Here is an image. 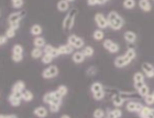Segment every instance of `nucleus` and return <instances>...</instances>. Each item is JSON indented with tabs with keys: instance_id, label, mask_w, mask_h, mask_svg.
<instances>
[{
	"instance_id": "obj_1",
	"label": "nucleus",
	"mask_w": 154,
	"mask_h": 118,
	"mask_svg": "<svg viewBox=\"0 0 154 118\" xmlns=\"http://www.w3.org/2000/svg\"><path fill=\"white\" fill-rule=\"evenodd\" d=\"M107 19H108L109 27L112 30H116V31L120 30L122 27L125 26V20L117 11H110L107 16Z\"/></svg>"
},
{
	"instance_id": "obj_2",
	"label": "nucleus",
	"mask_w": 154,
	"mask_h": 118,
	"mask_svg": "<svg viewBox=\"0 0 154 118\" xmlns=\"http://www.w3.org/2000/svg\"><path fill=\"white\" fill-rule=\"evenodd\" d=\"M77 9L76 8H72L69 11L67 12L66 17L64 18L63 20V23H62V27H63V29L65 31H67V30H71L73 27H74V23H75V20H76V17H77Z\"/></svg>"
},
{
	"instance_id": "obj_3",
	"label": "nucleus",
	"mask_w": 154,
	"mask_h": 118,
	"mask_svg": "<svg viewBox=\"0 0 154 118\" xmlns=\"http://www.w3.org/2000/svg\"><path fill=\"white\" fill-rule=\"evenodd\" d=\"M58 75V67L56 65H50L42 72V77L45 80H51Z\"/></svg>"
},
{
	"instance_id": "obj_4",
	"label": "nucleus",
	"mask_w": 154,
	"mask_h": 118,
	"mask_svg": "<svg viewBox=\"0 0 154 118\" xmlns=\"http://www.w3.org/2000/svg\"><path fill=\"white\" fill-rule=\"evenodd\" d=\"M67 43L72 44L75 49H78V50H80V49H83L84 46H85V41L76 34L69 35L67 39Z\"/></svg>"
},
{
	"instance_id": "obj_5",
	"label": "nucleus",
	"mask_w": 154,
	"mask_h": 118,
	"mask_svg": "<svg viewBox=\"0 0 154 118\" xmlns=\"http://www.w3.org/2000/svg\"><path fill=\"white\" fill-rule=\"evenodd\" d=\"M22 95L23 92H11L10 96L8 97V100H9V104L13 107H18L21 104V100H22Z\"/></svg>"
},
{
	"instance_id": "obj_6",
	"label": "nucleus",
	"mask_w": 154,
	"mask_h": 118,
	"mask_svg": "<svg viewBox=\"0 0 154 118\" xmlns=\"http://www.w3.org/2000/svg\"><path fill=\"white\" fill-rule=\"evenodd\" d=\"M94 19H95V22H96L97 27L99 28V29H106L109 27V23H108V19H107L106 17L103 16V13H96L95 17H94Z\"/></svg>"
},
{
	"instance_id": "obj_7",
	"label": "nucleus",
	"mask_w": 154,
	"mask_h": 118,
	"mask_svg": "<svg viewBox=\"0 0 154 118\" xmlns=\"http://www.w3.org/2000/svg\"><path fill=\"white\" fill-rule=\"evenodd\" d=\"M26 16V11L21 10V11H16V12L10 13L8 17V23L12 22H20L22 19H24V17Z\"/></svg>"
},
{
	"instance_id": "obj_8",
	"label": "nucleus",
	"mask_w": 154,
	"mask_h": 118,
	"mask_svg": "<svg viewBox=\"0 0 154 118\" xmlns=\"http://www.w3.org/2000/svg\"><path fill=\"white\" fill-rule=\"evenodd\" d=\"M103 44V48L106 49L109 53H117V52L120 50V48H119V44L115 43V42H113L112 40H110V39H107V40H105Z\"/></svg>"
},
{
	"instance_id": "obj_9",
	"label": "nucleus",
	"mask_w": 154,
	"mask_h": 118,
	"mask_svg": "<svg viewBox=\"0 0 154 118\" xmlns=\"http://www.w3.org/2000/svg\"><path fill=\"white\" fill-rule=\"evenodd\" d=\"M130 62H132V61L125 54H123V55H120V56H117V58H116L115 65H116V67H118V69H122V67H125L127 65H129Z\"/></svg>"
},
{
	"instance_id": "obj_10",
	"label": "nucleus",
	"mask_w": 154,
	"mask_h": 118,
	"mask_svg": "<svg viewBox=\"0 0 154 118\" xmlns=\"http://www.w3.org/2000/svg\"><path fill=\"white\" fill-rule=\"evenodd\" d=\"M142 71L148 78H153L154 77V65H152V64L144 62L142 64Z\"/></svg>"
},
{
	"instance_id": "obj_11",
	"label": "nucleus",
	"mask_w": 154,
	"mask_h": 118,
	"mask_svg": "<svg viewBox=\"0 0 154 118\" xmlns=\"http://www.w3.org/2000/svg\"><path fill=\"white\" fill-rule=\"evenodd\" d=\"M56 97H62V98H63V96L60 95V93H58L57 91L48 92V93H46V94H44V96H43V102L50 105V104H51V103L53 102Z\"/></svg>"
},
{
	"instance_id": "obj_12",
	"label": "nucleus",
	"mask_w": 154,
	"mask_h": 118,
	"mask_svg": "<svg viewBox=\"0 0 154 118\" xmlns=\"http://www.w3.org/2000/svg\"><path fill=\"white\" fill-rule=\"evenodd\" d=\"M142 107H143V105L139 102H129L127 104V106H125L127 110L130 113H139L141 110Z\"/></svg>"
},
{
	"instance_id": "obj_13",
	"label": "nucleus",
	"mask_w": 154,
	"mask_h": 118,
	"mask_svg": "<svg viewBox=\"0 0 154 118\" xmlns=\"http://www.w3.org/2000/svg\"><path fill=\"white\" fill-rule=\"evenodd\" d=\"M74 46L69 43L67 44H64V45H61V46H58V50H60V53L62 54H73L74 53Z\"/></svg>"
},
{
	"instance_id": "obj_14",
	"label": "nucleus",
	"mask_w": 154,
	"mask_h": 118,
	"mask_svg": "<svg viewBox=\"0 0 154 118\" xmlns=\"http://www.w3.org/2000/svg\"><path fill=\"white\" fill-rule=\"evenodd\" d=\"M85 59H86V56H85V54L83 53V51H76L73 53V56H72V60H73V62L76 64H80L83 63L84 61H85Z\"/></svg>"
},
{
	"instance_id": "obj_15",
	"label": "nucleus",
	"mask_w": 154,
	"mask_h": 118,
	"mask_svg": "<svg viewBox=\"0 0 154 118\" xmlns=\"http://www.w3.org/2000/svg\"><path fill=\"white\" fill-rule=\"evenodd\" d=\"M138 6L140 7V9L143 10L144 12H150L152 10V5L150 2V0H139Z\"/></svg>"
},
{
	"instance_id": "obj_16",
	"label": "nucleus",
	"mask_w": 154,
	"mask_h": 118,
	"mask_svg": "<svg viewBox=\"0 0 154 118\" xmlns=\"http://www.w3.org/2000/svg\"><path fill=\"white\" fill-rule=\"evenodd\" d=\"M56 8H57L60 12H66V11L69 10V2L67 0H58Z\"/></svg>"
},
{
	"instance_id": "obj_17",
	"label": "nucleus",
	"mask_w": 154,
	"mask_h": 118,
	"mask_svg": "<svg viewBox=\"0 0 154 118\" xmlns=\"http://www.w3.org/2000/svg\"><path fill=\"white\" fill-rule=\"evenodd\" d=\"M33 114H34L36 117L44 118V117H46V116H48V109L45 108L44 106H38V107H36V108L34 109Z\"/></svg>"
},
{
	"instance_id": "obj_18",
	"label": "nucleus",
	"mask_w": 154,
	"mask_h": 118,
	"mask_svg": "<svg viewBox=\"0 0 154 118\" xmlns=\"http://www.w3.org/2000/svg\"><path fill=\"white\" fill-rule=\"evenodd\" d=\"M125 40L128 43H134L135 41H137V33L135 32H133V31H125Z\"/></svg>"
},
{
	"instance_id": "obj_19",
	"label": "nucleus",
	"mask_w": 154,
	"mask_h": 118,
	"mask_svg": "<svg viewBox=\"0 0 154 118\" xmlns=\"http://www.w3.org/2000/svg\"><path fill=\"white\" fill-rule=\"evenodd\" d=\"M26 89V83L23 81H17L16 83L13 84L11 92H23Z\"/></svg>"
},
{
	"instance_id": "obj_20",
	"label": "nucleus",
	"mask_w": 154,
	"mask_h": 118,
	"mask_svg": "<svg viewBox=\"0 0 154 118\" xmlns=\"http://www.w3.org/2000/svg\"><path fill=\"white\" fill-rule=\"evenodd\" d=\"M123 103H125V98L121 94H116L112 97V104L116 107H121L123 105Z\"/></svg>"
},
{
	"instance_id": "obj_21",
	"label": "nucleus",
	"mask_w": 154,
	"mask_h": 118,
	"mask_svg": "<svg viewBox=\"0 0 154 118\" xmlns=\"http://www.w3.org/2000/svg\"><path fill=\"white\" fill-rule=\"evenodd\" d=\"M42 32H43V28H42L40 24H33L31 28H30V33L34 37H38V35L42 34Z\"/></svg>"
},
{
	"instance_id": "obj_22",
	"label": "nucleus",
	"mask_w": 154,
	"mask_h": 118,
	"mask_svg": "<svg viewBox=\"0 0 154 118\" xmlns=\"http://www.w3.org/2000/svg\"><path fill=\"white\" fill-rule=\"evenodd\" d=\"M107 117L108 118H120L122 116V112L121 109H109L107 112Z\"/></svg>"
},
{
	"instance_id": "obj_23",
	"label": "nucleus",
	"mask_w": 154,
	"mask_h": 118,
	"mask_svg": "<svg viewBox=\"0 0 154 118\" xmlns=\"http://www.w3.org/2000/svg\"><path fill=\"white\" fill-rule=\"evenodd\" d=\"M33 44H34V46H36V48H44V45L46 44L45 43V39L42 38V37H35V39L33 40Z\"/></svg>"
},
{
	"instance_id": "obj_24",
	"label": "nucleus",
	"mask_w": 154,
	"mask_h": 118,
	"mask_svg": "<svg viewBox=\"0 0 154 118\" xmlns=\"http://www.w3.org/2000/svg\"><path fill=\"white\" fill-rule=\"evenodd\" d=\"M33 97H34V95H33V93L31 92V91H28V89H24V91H23L22 100L29 103V102H31V100H33Z\"/></svg>"
},
{
	"instance_id": "obj_25",
	"label": "nucleus",
	"mask_w": 154,
	"mask_h": 118,
	"mask_svg": "<svg viewBox=\"0 0 154 118\" xmlns=\"http://www.w3.org/2000/svg\"><path fill=\"white\" fill-rule=\"evenodd\" d=\"M43 54H44V53H43V51H42V49L41 48H34L32 50V51H31V56H32V59H41L42 56H43Z\"/></svg>"
},
{
	"instance_id": "obj_26",
	"label": "nucleus",
	"mask_w": 154,
	"mask_h": 118,
	"mask_svg": "<svg viewBox=\"0 0 154 118\" xmlns=\"http://www.w3.org/2000/svg\"><path fill=\"white\" fill-rule=\"evenodd\" d=\"M150 110H151V108L149 107V105L143 106L141 108V110L138 113V115L141 118H149V116H150Z\"/></svg>"
},
{
	"instance_id": "obj_27",
	"label": "nucleus",
	"mask_w": 154,
	"mask_h": 118,
	"mask_svg": "<svg viewBox=\"0 0 154 118\" xmlns=\"http://www.w3.org/2000/svg\"><path fill=\"white\" fill-rule=\"evenodd\" d=\"M93 38L96 41H103V38H105V33H103V30H95L93 33Z\"/></svg>"
},
{
	"instance_id": "obj_28",
	"label": "nucleus",
	"mask_w": 154,
	"mask_h": 118,
	"mask_svg": "<svg viewBox=\"0 0 154 118\" xmlns=\"http://www.w3.org/2000/svg\"><path fill=\"white\" fill-rule=\"evenodd\" d=\"M83 53L85 54L86 58H91L95 53V50H94L93 46H89V45H86L83 48Z\"/></svg>"
},
{
	"instance_id": "obj_29",
	"label": "nucleus",
	"mask_w": 154,
	"mask_h": 118,
	"mask_svg": "<svg viewBox=\"0 0 154 118\" xmlns=\"http://www.w3.org/2000/svg\"><path fill=\"white\" fill-rule=\"evenodd\" d=\"M123 8L128 10H131L133 9L135 6H137V1L135 0H123Z\"/></svg>"
},
{
	"instance_id": "obj_30",
	"label": "nucleus",
	"mask_w": 154,
	"mask_h": 118,
	"mask_svg": "<svg viewBox=\"0 0 154 118\" xmlns=\"http://www.w3.org/2000/svg\"><path fill=\"white\" fill-rule=\"evenodd\" d=\"M103 84L99 83V82H94L91 84V86H90V92L91 93H97L99 92V91H103Z\"/></svg>"
},
{
	"instance_id": "obj_31",
	"label": "nucleus",
	"mask_w": 154,
	"mask_h": 118,
	"mask_svg": "<svg viewBox=\"0 0 154 118\" xmlns=\"http://www.w3.org/2000/svg\"><path fill=\"white\" fill-rule=\"evenodd\" d=\"M53 59H54V56L52 54H50V53H44L43 56L41 58V61L43 64H51Z\"/></svg>"
},
{
	"instance_id": "obj_32",
	"label": "nucleus",
	"mask_w": 154,
	"mask_h": 118,
	"mask_svg": "<svg viewBox=\"0 0 154 118\" xmlns=\"http://www.w3.org/2000/svg\"><path fill=\"white\" fill-rule=\"evenodd\" d=\"M138 93H139V95L141 96V97H144V96H146L148 94H150V88H149V86L146 85V84H144L141 88L139 89Z\"/></svg>"
},
{
	"instance_id": "obj_33",
	"label": "nucleus",
	"mask_w": 154,
	"mask_h": 118,
	"mask_svg": "<svg viewBox=\"0 0 154 118\" xmlns=\"http://www.w3.org/2000/svg\"><path fill=\"white\" fill-rule=\"evenodd\" d=\"M144 74L141 73V72H137L133 75V82L137 83V82H144Z\"/></svg>"
},
{
	"instance_id": "obj_34",
	"label": "nucleus",
	"mask_w": 154,
	"mask_h": 118,
	"mask_svg": "<svg viewBox=\"0 0 154 118\" xmlns=\"http://www.w3.org/2000/svg\"><path fill=\"white\" fill-rule=\"evenodd\" d=\"M125 54L127 55V56H128V58L130 59L131 61H133L135 58H137V52H135L134 49H132V48L128 49V50H127V52H125Z\"/></svg>"
},
{
	"instance_id": "obj_35",
	"label": "nucleus",
	"mask_w": 154,
	"mask_h": 118,
	"mask_svg": "<svg viewBox=\"0 0 154 118\" xmlns=\"http://www.w3.org/2000/svg\"><path fill=\"white\" fill-rule=\"evenodd\" d=\"M12 54H23V46L21 44H14L12 48Z\"/></svg>"
},
{
	"instance_id": "obj_36",
	"label": "nucleus",
	"mask_w": 154,
	"mask_h": 118,
	"mask_svg": "<svg viewBox=\"0 0 154 118\" xmlns=\"http://www.w3.org/2000/svg\"><path fill=\"white\" fill-rule=\"evenodd\" d=\"M106 116V113L103 112L101 108H97L95 109V112L93 113V117L94 118H103Z\"/></svg>"
},
{
	"instance_id": "obj_37",
	"label": "nucleus",
	"mask_w": 154,
	"mask_h": 118,
	"mask_svg": "<svg viewBox=\"0 0 154 118\" xmlns=\"http://www.w3.org/2000/svg\"><path fill=\"white\" fill-rule=\"evenodd\" d=\"M105 95H106V93H105V91H99V92L97 93H93V97L95 100H101V99L105 97Z\"/></svg>"
},
{
	"instance_id": "obj_38",
	"label": "nucleus",
	"mask_w": 154,
	"mask_h": 118,
	"mask_svg": "<svg viewBox=\"0 0 154 118\" xmlns=\"http://www.w3.org/2000/svg\"><path fill=\"white\" fill-rule=\"evenodd\" d=\"M16 33H17V30L13 29V28H10V27H9V28L6 30V33H5V34H6L9 39H12V38H14V37H16Z\"/></svg>"
},
{
	"instance_id": "obj_39",
	"label": "nucleus",
	"mask_w": 154,
	"mask_h": 118,
	"mask_svg": "<svg viewBox=\"0 0 154 118\" xmlns=\"http://www.w3.org/2000/svg\"><path fill=\"white\" fill-rule=\"evenodd\" d=\"M11 3H12V7L14 9H20L23 7L24 1L23 0H11Z\"/></svg>"
},
{
	"instance_id": "obj_40",
	"label": "nucleus",
	"mask_w": 154,
	"mask_h": 118,
	"mask_svg": "<svg viewBox=\"0 0 154 118\" xmlns=\"http://www.w3.org/2000/svg\"><path fill=\"white\" fill-rule=\"evenodd\" d=\"M143 98H144V102H145V104H146V105L151 106V105H153V104H154V97H153V95H152V94H148V95L144 96Z\"/></svg>"
},
{
	"instance_id": "obj_41",
	"label": "nucleus",
	"mask_w": 154,
	"mask_h": 118,
	"mask_svg": "<svg viewBox=\"0 0 154 118\" xmlns=\"http://www.w3.org/2000/svg\"><path fill=\"white\" fill-rule=\"evenodd\" d=\"M58 93H60V95L61 96H63L64 97L66 94H67V92H68V88H67V86H65V85H60V86L57 87V89H56Z\"/></svg>"
},
{
	"instance_id": "obj_42",
	"label": "nucleus",
	"mask_w": 154,
	"mask_h": 118,
	"mask_svg": "<svg viewBox=\"0 0 154 118\" xmlns=\"http://www.w3.org/2000/svg\"><path fill=\"white\" fill-rule=\"evenodd\" d=\"M97 72H98V69L96 66H90L87 69L86 73L87 75H89V76H94V75H96Z\"/></svg>"
},
{
	"instance_id": "obj_43",
	"label": "nucleus",
	"mask_w": 154,
	"mask_h": 118,
	"mask_svg": "<svg viewBox=\"0 0 154 118\" xmlns=\"http://www.w3.org/2000/svg\"><path fill=\"white\" fill-rule=\"evenodd\" d=\"M12 61L13 62H16V63H19L21 61L23 60V54H12Z\"/></svg>"
},
{
	"instance_id": "obj_44",
	"label": "nucleus",
	"mask_w": 154,
	"mask_h": 118,
	"mask_svg": "<svg viewBox=\"0 0 154 118\" xmlns=\"http://www.w3.org/2000/svg\"><path fill=\"white\" fill-rule=\"evenodd\" d=\"M60 107L61 106H58V105H55V104H50V112L51 113H58V110H60Z\"/></svg>"
},
{
	"instance_id": "obj_45",
	"label": "nucleus",
	"mask_w": 154,
	"mask_h": 118,
	"mask_svg": "<svg viewBox=\"0 0 154 118\" xmlns=\"http://www.w3.org/2000/svg\"><path fill=\"white\" fill-rule=\"evenodd\" d=\"M8 40H9V38L7 37L6 34H3L0 37V45H5L8 42Z\"/></svg>"
},
{
	"instance_id": "obj_46",
	"label": "nucleus",
	"mask_w": 154,
	"mask_h": 118,
	"mask_svg": "<svg viewBox=\"0 0 154 118\" xmlns=\"http://www.w3.org/2000/svg\"><path fill=\"white\" fill-rule=\"evenodd\" d=\"M51 54L54 56V58H57V56H60L61 55V53H60V50H58V48H53V50H52Z\"/></svg>"
},
{
	"instance_id": "obj_47",
	"label": "nucleus",
	"mask_w": 154,
	"mask_h": 118,
	"mask_svg": "<svg viewBox=\"0 0 154 118\" xmlns=\"http://www.w3.org/2000/svg\"><path fill=\"white\" fill-rule=\"evenodd\" d=\"M53 48H54V46H52L51 44H45L44 45V53H50V54H51Z\"/></svg>"
},
{
	"instance_id": "obj_48",
	"label": "nucleus",
	"mask_w": 154,
	"mask_h": 118,
	"mask_svg": "<svg viewBox=\"0 0 154 118\" xmlns=\"http://www.w3.org/2000/svg\"><path fill=\"white\" fill-rule=\"evenodd\" d=\"M9 27L10 28H13V29L18 30L20 28V22H12V23H9Z\"/></svg>"
},
{
	"instance_id": "obj_49",
	"label": "nucleus",
	"mask_w": 154,
	"mask_h": 118,
	"mask_svg": "<svg viewBox=\"0 0 154 118\" xmlns=\"http://www.w3.org/2000/svg\"><path fill=\"white\" fill-rule=\"evenodd\" d=\"M144 84H145L144 82H137V83H134V88L137 89V91H139V89L141 88Z\"/></svg>"
},
{
	"instance_id": "obj_50",
	"label": "nucleus",
	"mask_w": 154,
	"mask_h": 118,
	"mask_svg": "<svg viewBox=\"0 0 154 118\" xmlns=\"http://www.w3.org/2000/svg\"><path fill=\"white\" fill-rule=\"evenodd\" d=\"M87 5L88 6H96V5H98V2H97V0H87Z\"/></svg>"
},
{
	"instance_id": "obj_51",
	"label": "nucleus",
	"mask_w": 154,
	"mask_h": 118,
	"mask_svg": "<svg viewBox=\"0 0 154 118\" xmlns=\"http://www.w3.org/2000/svg\"><path fill=\"white\" fill-rule=\"evenodd\" d=\"M17 115H0V118H17Z\"/></svg>"
},
{
	"instance_id": "obj_52",
	"label": "nucleus",
	"mask_w": 154,
	"mask_h": 118,
	"mask_svg": "<svg viewBox=\"0 0 154 118\" xmlns=\"http://www.w3.org/2000/svg\"><path fill=\"white\" fill-rule=\"evenodd\" d=\"M149 118H154V108H151V110H150V116H149Z\"/></svg>"
},
{
	"instance_id": "obj_53",
	"label": "nucleus",
	"mask_w": 154,
	"mask_h": 118,
	"mask_svg": "<svg viewBox=\"0 0 154 118\" xmlns=\"http://www.w3.org/2000/svg\"><path fill=\"white\" fill-rule=\"evenodd\" d=\"M62 118H71L69 115H62Z\"/></svg>"
},
{
	"instance_id": "obj_54",
	"label": "nucleus",
	"mask_w": 154,
	"mask_h": 118,
	"mask_svg": "<svg viewBox=\"0 0 154 118\" xmlns=\"http://www.w3.org/2000/svg\"><path fill=\"white\" fill-rule=\"evenodd\" d=\"M68 2H73V1H75V0H67Z\"/></svg>"
},
{
	"instance_id": "obj_55",
	"label": "nucleus",
	"mask_w": 154,
	"mask_h": 118,
	"mask_svg": "<svg viewBox=\"0 0 154 118\" xmlns=\"http://www.w3.org/2000/svg\"><path fill=\"white\" fill-rule=\"evenodd\" d=\"M152 95H153V97H154V92H152Z\"/></svg>"
}]
</instances>
